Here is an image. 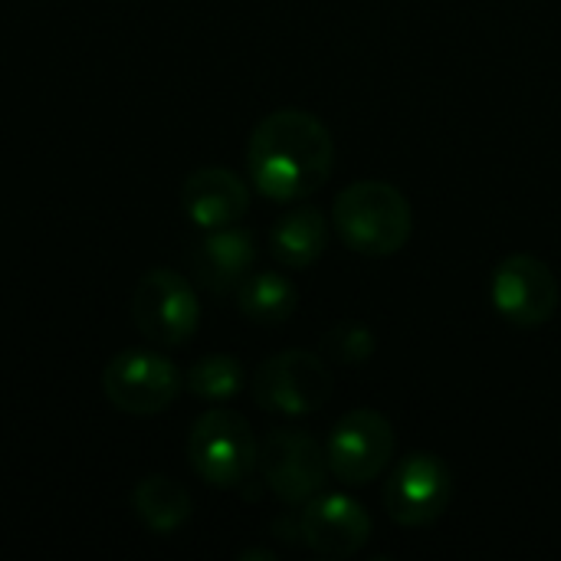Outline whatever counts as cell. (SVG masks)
<instances>
[{"instance_id":"4fadbf2b","label":"cell","mask_w":561,"mask_h":561,"mask_svg":"<svg viewBox=\"0 0 561 561\" xmlns=\"http://www.w3.org/2000/svg\"><path fill=\"white\" fill-rule=\"evenodd\" d=\"M256 263V240L237 224L210 230L194 250V273L210 293L240 289Z\"/></svg>"},{"instance_id":"7a4b0ae2","label":"cell","mask_w":561,"mask_h":561,"mask_svg":"<svg viewBox=\"0 0 561 561\" xmlns=\"http://www.w3.org/2000/svg\"><path fill=\"white\" fill-rule=\"evenodd\" d=\"M332 224L342 243L362 256H394L414 230L411 201L388 181H355L339 191Z\"/></svg>"},{"instance_id":"277c9868","label":"cell","mask_w":561,"mask_h":561,"mask_svg":"<svg viewBox=\"0 0 561 561\" xmlns=\"http://www.w3.org/2000/svg\"><path fill=\"white\" fill-rule=\"evenodd\" d=\"M250 391L263 411L283 417H306L332 398V371L325 365V355L286 348L256 368Z\"/></svg>"},{"instance_id":"9c48e42d","label":"cell","mask_w":561,"mask_h":561,"mask_svg":"<svg viewBox=\"0 0 561 561\" xmlns=\"http://www.w3.org/2000/svg\"><path fill=\"white\" fill-rule=\"evenodd\" d=\"M102 391L118 411L151 417L174 404L181 391V371L151 348H128L105 365Z\"/></svg>"},{"instance_id":"e0dca14e","label":"cell","mask_w":561,"mask_h":561,"mask_svg":"<svg viewBox=\"0 0 561 561\" xmlns=\"http://www.w3.org/2000/svg\"><path fill=\"white\" fill-rule=\"evenodd\" d=\"M184 381L201 401H230L243 388V368L230 355H207L187 371Z\"/></svg>"},{"instance_id":"5b68a950","label":"cell","mask_w":561,"mask_h":561,"mask_svg":"<svg viewBox=\"0 0 561 561\" xmlns=\"http://www.w3.org/2000/svg\"><path fill=\"white\" fill-rule=\"evenodd\" d=\"M394 447L398 437L391 421L375 408H355L335 421L325 440L329 473L345 486H368L388 470Z\"/></svg>"},{"instance_id":"5bb4252c","label":"cell","mask_w":561,"mask_h":561,"mask_svg":"<svg viewBox=\"0 0 561 561\" xmlns=\"http://www.w3.org/2000/svg\"><path fill=\"white\" fill-rule=\"evenodd\" d=\"M329 247V224L325 214L316 207H296L283 214L270 230V250L276 263L286 270H306L312 266Z\"/></svg>"},{"instance_id":"ba28073f","label":"cell","mask_w":561,"mask_h":561,"mask_svg":"<svg viewBox=\"0 0 561 561\" xmlns=\"http://www.w3.org/2000/svg\"><path fill=\"white\" fill-rule=\"evenodd\" d=\"M385 513L404 529H424L437 523L454 500L450 467L437 454H408L385 483Z\"/></svg>"},{"instance_id":"52a82bcc","label":"cell","mask_w":561,"mask_h":561,"mask_svg":"<svg viewBox=\"0 0 561 561\" xmlns=\"http://www.w3.org/2000/svg\"><path fill=\"white\" fill-rule=\"evenodd\" d=\"M131 319L148 342L161 348H178L194 339L201 322V302L194 286L181 273L158 266L138 279Z\"/></svg>"},{"instance_id":"6da1fadb","label":"cell","mask_w":561,"mask_h":561,"mask_svg":"<svg viewBox=\"0 0 561 561\" xmlns=\"http://www.w3.org/2000/svg\"><path fill=\"white\" fill-rule=\"evenodd\" d=\"M335 164V141L325 122L306 108H276L250 135L247 168L270 201L316 194Z\"/></svg>"},{"instance_id":"ac0fdd59","label":"cell","mask_w":561,"mask_h":561,"mask_svg":"<svg viewBox=\"0 0 561 561\" xmlns=\"http://www.w3.org/2000/svg\"><path fill=\"white\" fill-rule=\"evenodd\" d=\"M319 348L339 365H365L375 355V332L365 322H335L322 335Z\"/></svg>"},{"instance_id":"8992f818","label":"cell","mask_w":561,"mask_h":561,"mask_svg":"<svg viewBox=\"0 0 561 561\" xmlns=\"http://www.w3.org/2000/svg\"><path fill=\"white\" fill-rule=\"evenodd\" d=\"M256 470L266 490L286 506H302L322 493L329 477L325 447L296 427H276L260 440Z\"/></svg>"},{"instance_id":"d6986e66","label":"cell","mask_w":561,"mask_h":561,"mask_svg":"<svg viewBox=\"0 0 561 561\" xmlns=\"http://www.w3.org/2000/svg\"><path fill=\"white\" fill-rule=\"evenodd\" d=\"M243 559H273V552H243Z\"/></svg>"},{"instance_id":"2e32d148","label":"cell","mask_w":561,"mask_h":561,"mask_svg":"<svg viewBox=\"0 0 561 561\" xmlns=\"http://www.w3.org/2000/svg\"><path fill=\"white\" fill-rule=\"evenodd\" d=\"M131 503H135L141 523L158 536H171L191 516V496L171 477H145L135 486Z\"/></svg>"},{"instance_id":"8fae6325","label":"cell","mask_w":561,"mask_h":561,"mask_svg":"<svg viewBox=\"0 0 561 561\" xmlns=\"http://www.w3.org/2000/svg\"><path fill=\"white\" fill-rule=\"evenodd\" d=\"M302 542L325 559H348L371 539L368 510L348 493H319L299 513Z\"/></svg>"},{"instance_id":"3957f363","label":"cell","mask_w":561,"mask_h":561,"mask_svg":"<svg viewBox=\"0 0 561 561\" xmlns=\"http://www.w3.org/2000/svg\"><path fill=\"white\" fill-rule=\"evenodd\" d=\"M256 454L260 440L253 437V427L230 408L204 411L187 434V460L194 473L217 490L247 483L256 470Z\"/></svg>"},{"instance_id":"7c38bea8","label":"cell","mask_w":561,"mask_h":561,"mask_svg":"<svg viewBox=\"0 0 561 561\" xmlns=\"http://www.w3.org/2000/svg\"><path fill=\"white\" fill-rule=\"evenodd\" d=\"M181 207L197 227L217 230V227L237 224L250 210V191L240 174H233L230 168L210 164V168H197L184 178Z\"/></svg>"},{"instance_id":"30bf717a","label":"cell","mask_w":561,"mask_h":561,"mask_svg":"<svg viewBox=\"0 0 561 561\" xmlns=\"http://www.w3.org/2000/svg\"><path fill=\"white\" fill-rule=\"evenodd\" d=\"M490 296L506 322L519 329H539L559 309V279L539 256L513 253L496 266L490 279Z\"/></svg>"},{"instance_id":"9a60e30c","label":"cell","mask_w":561,"mask_h":561,"mask_svg":"<svg viewBox=\"0 0 561 561\" xmlns=\"http://www.w3.org/2000/svg\"><path fill=\"white\" fill-rule=\"evenodd\" d=\"M237 306L256 325H279V322H286L296 312L299 293H296V286H293L289 276L273 273V270H263V273H250L240 283Z\"/></svg>"}]
</instances>
